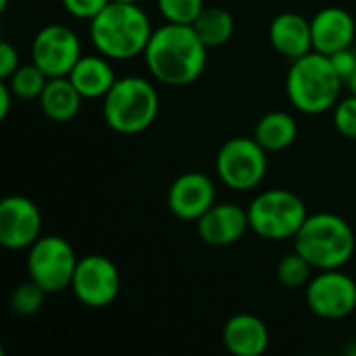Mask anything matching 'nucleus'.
Here are the masks:
<instances>
[{"instance_id":"1","label":"nucleus","mask_w":356,"mask_h":356,"mask_svg":"<svg viewBox=\"0 0 356 356\" xmlns=\"http://www.w3.org/2000/svg\"><path fill=\"white\" fill-rule=\"evenodd\" d=\"M207 50L192 25L167 21L152 31L142 56L154 79L177 88L194 83L204 73Z\"/></svg>"},{"instance_id":"2","label":"nucleus","mask_w":356,"mask_h":356,"mask_svg":"<svg viewBox=\"0 0 356 356\" xmlns=\"http://www.w3.org/2000/svg\"><path fill=\"white\" fill-rule=\"evenodd\" d=\"M152 31L148 15L138 2L111 0L90 21L94 48L111 60H129L144 54Z\"/></svg>"},{"instance_id":"3","label":"nucleus","mask_w":356,"mask_h":356,"mask_svg":"<svg viewBox=\"0 0 356 356\" xmlns=\"http://www.w3.org/2000/svg\"><path fill=\"white\" fill-rule=\"evenodd\" d=\"M342 88L344 79L338 75L332 58L317 50L292 60L286 75L288 100L305 115H323L334 111Z\"/></svg>"},{"instance_id":"4","label":"nucleus","mask_w":356,"mask_h":356,"mask_svg":"<svg viewBox=\"0 0 356 356\" xmlns=\"http://www.w3.org/2000/svg\"><path fill=\"white\" fill-rule=\"evenodd\" d=\"M356 238L350 223L334 213L309 215L294 236V250L317 271L342 269L355 257Z\"/></svg>"},{"instance_id":"5","label":"nucleus","mask_w":356,"mask_h":356,"mask_svg":"<svg viewBox=\"0 0 356 356\" xmlns=\"http://www.w3.org/2000/svg\"><path fill=\"white\" fill-rule=\"evenodd\" d=\"M161 98L156 88L138 75L117 77L115 86L102 98V117L106 125L121 136L146 131L159 115Z\"/></svg>"},{"instance_id":"6","label":"nucleus","mask_w":356,"mask_h":356,"mask_svg":"<svg viewBox=\"0 0 356 356\" xmlns=\"http://www.w3.org/2000/svg\"><path fill=\"white\" fill-rule=\"evenodd\" d=\"M246 211L250 229L257 236L273 242L294 240V236L309 217L305 200L296 192L282 188L257 194Z\"/></svg>"},{"instance_id":"7","label":"nucleus","mask_w":356,"mask_h":356,"mask_svg":"<svg viewBox=\"0 0 356 356\" xmlns=\"http://www.w3.org/2000/svg\"><path fill=\"white\" fill-rule=\"evenodd\" d=\"M77 257L73 246L60 236H40L27 248V275L48 294H58L71 286Z\"/></svg>"},{"instance_id":"8","label":"nucleus","mask_w":356,"mask_h":356,"mask_svg":"<svg viewBox=\"0 0 356 356\" xmlns=\"http://www.w3.org/2000/svg\"><path fill=\"white\" fill-rule=\"evenodd\" d=\"M267 165V150L254 138L244 136L227 140L215 159L219 179L236 192H248L261 186Z\"/></svg>"},{"instance_id":"9","label":"nucleus","mask_w":356,"mask_h":356,"mask_svg":"<svg viewBox=\"0 0 356 356\" xmlns=\"http://www.w3.org/2000/svg\"><path fill=\"white\" fill-rule=\"evenodd\" d=\"M69 288L83 307L104 309L117 300L121 290V275L108 257L88 254L77 261Z\"/></svg>"},{"instance_id":"10","label":"nucleus","mask_w":356,"mask_h":356,"mask_svg":"<svg viewBox=\"0 0 356 356\" xmlns=\"http://www.w3.org/2000/svg\"><path fill=\"white\" fill-rule=\"evenodd\" d=\"M305 298L319 319H344L356 311V282L342 269H325L311 277Z\"/></svg>"},{"instance_id":"11","label":"nucleus","mask_w":356,"mask_h":356,"mask_svg":"<svg viewBox=\"0 0 356 356\" xmlns=\"http://www.w3.org/2000/svg\"><path fill=\"white\" fill-rule=\"evenodd\" d=\"M81 58V42L77 33L63 23L44 25L31 44V63L48 77H65Z\"/></svg>"},{"instance_id":"12","label":"nucleus","mask_w":356,"mask_h":356,"mask_svg":"<svg viewBox=\"0 0 356 356\" xmlns=\"http://www.w3.org/2000/svg\"><path fill=\"white\" fill-rule=\"evenodd\" d=\"M42 236V215L27 196H6L0 202V244L6 250H25Z\"/></svg>"},{"instance_id":"13","label":"nucleus","mask_w":356,"mask_h":356,"mask_svg":"<svg viewBox=\"0 0 356 356\" xmlns=\"http://www.w3.org/2000/svg\"><path fill=\"white\" fill-rule=\"evenodd\" d=\"M215 184L198 171L181 173L167 192L169 211L181 221H198L215 204Z\"/></svg>"},{"instance_id":"14","label":"nucleus","mask_w":356,"mask_h":356,"mask_svg":"<svg viewBox=\"0 0 356 356\" xmlns=\"http://www.w3.org/2000/svg\"><path fill=\"white\" fill-rule=\"evenodd\" d=\"M198 236L204 244L215 248H225L244 238L250 229L248 211L232 202H215L198 221Z\"/></svg>"},{"instance_id":"15","label":"nucleus","mask_w":356,"mask_h":356,"mask_svg":"<svg viewBox=\"0 0 356 356\" xmlns=\"http://www.w3.org/2000/svg\"><path fill=\"white\" fill-rule=\"evenodd\" d=\"M313 50L332 56L350 48L356 35L355 17L342 6H325L311 19Z\"/></svg>"},{"instance_id":"16","label":"nucleus","mask_w":356,"mask_h":356,"mask_svg":"<svg viewBox=\"0 0 356 356\" xmlns=\"http://www.w3.org/2000/svg\"><path fill=\"white\" fill-rule=\"evenodd\" d=\"M269 40L277 54L296 60L313 50L311 21L298 13H280L269 25Z\"/></svg>"},{"instance_id":"17","label":"nucleus","mask_w":356,"mask_h":356,"mask_svg":"<svg viewBox=\"0 0 356 356\" xmlns=\"http://www.w3.org/2000/svg\"><path fill=\"white\" fill-rule=\"evenodd\" d=\"M223 344L234 356H261L269 348V330L257 315L240 313L227 319Z\"/></svg>"},{"instance_id":"18","label":"nucleus","mask_w":356,"mask_h":356,"mask_svg":"<svg viewBox=\"0 0 356 356\" xmlns=\"http://www.w3.org/2000/svg\"><path fill=\"white\" fill-rule=\"evenodd\" d=\"M104 54H81V58L75 63V67L69 73V79L77 88V92L86 100L104 98L108 90L115 86L117 75L115 69L108 63Z\"/></svg>"},{"instance_id":"19","label":"nucleus","mask_w":356,"mask_h":356,"mask_svg":"<svg viewBox=\"0 0 356 356\" xmlns=\"http://www.w3.org/2000/svg\"><path fill=\"white\" fill-rule=\"evenodd\" d=\"M38 100H40L42 113L50 121L67 123V121L75 119V115L79 113L83 96L77 92V88L73 86L69 75H65V77H50Z\"/></svg>"},{"instance_id":"20","label":"nucleus","mask_w":356,"mask_h":356,"mask_svg":"<svg viewBox=\"0 0 356 356\" xmlns=\"http://www.w3.org/2000/svg\"><path fill=\"white\" fill-rule=\"evenodd\" d=\"M298 138V123L290 113L271 111L263 115L254 127V140L267 152H280L290 148Z\"/></svg>"},{"instance_id":"21","label":"nucleus","mask_w":356,"mask_h":356,"mask_svg":"<svg viewBox=\"0 0 356 356\" xmlns=\"http://www.w3.org/2000/svg\"><path fill=\"white\" fill-rule=\"evenodd\" d=\"M198 38L207 44V48L223 46L232 40L236 21L234 15L223 6H204V10L192 23Z\"/></svg>"},{"instance_id":"22","label":"nucleus","mask_w":356,"mask_h":356,"mask_svg":"<svg viewBox=\"0 0 356 356\" xmlns=\"http://www.w3.org/2000/svg\"><path fill=\"white\" fill-rule=\"evenodd\" d=\"M48 79L50 77L35 63H31V65H19V69L8 79H4V81L10 86V90H13V94L17 98L33 100V98L42 96Z\"/></svg>"},{"instance_id":"23","label":"nucleus","mask_w":356,"mask_h":356,"mask_svg":"<svg viewBox=\"0 0 356 356\" xmlns=\"http://www.w3.org/2000/svg\"><path fill=\"white\" fill-rule=\"evenodd\" d=\"M313 265L296 250H292L290 254H286L277 267H275V277L282 286L286 288H302L311 282V273H313Z\"/></svg>"},{"instance_id":"24","label":"nucleus","mask_w":356,"mask_h":356,"mask_svg":"<svg viewBox=\"0 0 356 356\" xmlns=\"http://www.w3.org/2000/svg\"><path fill=\"white\" fill-rule=\"evenodd\" d=\"M46 294L48 292L40 284H35L33 280H27L10 292V311L21 317L35 315L42 309Z\"/></svg>"},{"instance_id":"25","label":"nucleus","mask_w":356,"mask_h":356,"mask_svg":"<svg viewBox=\"0 0 356 356\" xmlns=\"http://www.w3.org/2000/svg\"><path fill=\"white\" fill-rule=\"evenodd\" d=\"M156 6L165 21L192 25L204 10V0H156Z\"/></svg>"},{"instance_id":"26","label":"nucleus","mask_w":356,"mask_h":356,"mask_svg":"<svg viewBox=\"0 0 356 356\" xmlns=\"http://www.w3.org/2000/svg\"><path fill=\"white\" fill-rule=\"evenodd\" d=\"M334 125L340 136L356 140V96L348 94L334 106Z\"/></svg>"},{"instance_id":"27","label":"nucleus","mask_w":356,"mask_h":356,"mask_svg":"<svg viewBox=\"0 0 356 356\" xmlns=\"http://www.w3.org/2000/svg\"><path fill=\"white\" fill-rule=\"evenodd\" d=\"M60 2L71 17L92 21L111 0H60Z\"/></svg>"},{"instance_id":"28","label":"nucleus","mask_w":356,"mask_h":356,"mask_svg":"<svg viewBox=\"0 0 356 356\" xmlns=\"http://www.w3.org/2000/svg\"><path fill=\"white\" fill-rule=\"evenodd\" d=\"M330 58H332V63H334L338 75H340L344 81L356 71V50H353V46H350V48H344V50H340V52H334Z\"/></svg>"},{"instance_id":"29","label":"nucleus","mask_w":356,"mask_h":356,"mask_svg":"<svg viewBox=\"0 0 356 356\" xmlns=\"http://www.w3.org/2000/svg\"><path fill=\"white\" fill-rule=\"evenodd\" d=\"M19 69V52L10 42L0 44V77L8 79L15 71Z\"/></svg>"},{"instance_id":"30","label":"nucleus","mask_w":356,"mask_h":356,"mask_svg":"<svg viewBox=\"0 0 356 356\" xmlns=\"http://www.w3.org/2000/svg\"><path fill=\"white\" fill-rule=\"evenodd\" d=\"M13 90L6 81L0 83V119H6L8 117V111H10V104H13Z\"/></svg>"},{"instance_id":"31","label":"nucleus","mask_w":356,"mask_h":356,"mask_svg":"<svg viewBox=\"0 0 356 356\" xmlns=\"http://www.w3.org/2000/svg\"><path fill=\"white\" fill-rule=\"evenodd\" d=\"M344 86L348 88V92H350V94H355L356 96V71L350 75V77H348V79H346V81H344Z\"/></svg>"},{"instance_id":"32","label":"nucleus","mask_w":356,"mask_h":356,"mask_svg":"<svg viewBox=\"0 0 356 356\" xmlns=\"http://www.w3.org/2000/svg\"><path fill=\"white\" fill-rule=\"evenodd\" d=\"M346 355L348 356H356V338L353 344H348V348H346Z\"/></svg>"},{"instance_id":"33","label":"nucleus","mask_w":356,"mask_h":356,"mask_svg":"<svg viewBox=\"0 0 356 356\" xmlns=\"http://www.w3.org/2000/svg\"><path fill=\"white\" fill-rule=\"evenodd\" d=\"M6 6H8V0H0V10H6Z\"/></svg>"},{"instance_id":"34","label":"nucleus","mask_w":356,"mask_h":356,"mask_svg":"<svg viewBox=\"0 0 356 356\" xmlns=\"http://www.w3.org/2000/svg\"><path fill=\"white\" fill-rule=\"evenodd\" d=\"M115 2H140V0H115Z\"/></svg>"}]
</instances>
